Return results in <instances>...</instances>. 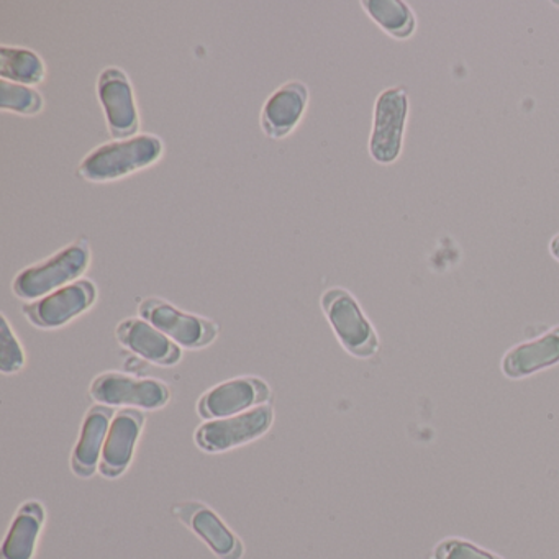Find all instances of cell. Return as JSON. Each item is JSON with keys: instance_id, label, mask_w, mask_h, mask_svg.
I'll return each instance as SVG.
<instances>
[{"instance_id": "obj_1", "label": "cell", "mask_w": 559, "mask_h": 559, "mask_svg": "<svg viewBox=\"0 0 559 559\" xmlns=\"http://www.w3.org/2000/svg\"><path fill=\"white\" fill-rule=\"evenodd\" d=\"M165 155V143L153 133L114 140L91 150L78 166V176L87 182H112L152 168Z\"/></svg>"}, {"instance_id": "obj_2", "label": "cell", "mask_w": 559, "mask_h": 559, "mask_svg": "<svg viewBox=\"0 0 559 559\" xmlns=\"http://www.w3.org/2000/svg\"><path fill=\"white\" fill-rule=\"evenodd\" d=\"M93 260L90 241L78 238L40 263L25 267L15 276L12 290L19 299L38 300L61 287L80 281Z\"/></svg>"}, {"instance_id": "obj_3", "label": "cell", "mask_w": 559, "mask_h": 559, "mask_svg": "<svg viewBox=\"0 0 559 559\" xmlns=\"http://www.w3.org/2000/svg\"><path fill=\"white\" fill-rule=\"evenodd\" d=\"M320 304L336 338L349 355L359 359L378 355L381 348L378 332L349 290L332 287L323 293Z\"/></svg>"}, {"instance_id": "obj_4", "label": "cell", "mask_w": 559, "mask_h": 559, "mask_svg": "<svg viewBox=\"0 0 559 559\" xmlns=\"http://www.w3.org/2000/svg\"><path fill=\"white\" fill-rule=\"evenodd\" d=\"M408 107V94L402 86L388 87L376 97L369 155L378 165L391 166L401 158Z\"/></svg>"}, {"instance_id": "obj_5", "label": "cell", "mask_w": 559, "mask_h": 559, "mask_svg": "<svg viewBox=\"0 0 559 559\" xmlns=\"http://www.w3.org/2000/svg\"><path fill=\"white\" fill-rule=\"evenodd\" d=\"M139 313L181 348L202 349L218 336V325L214 320L185 312L159 297L143 300Z\"/></svg>"}, {"instance_id": "obj_6", "label": "cell", "mask_w": 559, "mask_h": 559, "mask_svg": "<svg viewBox=\"0 0 559 559\" xmlns=\"http://www.w3.org/2000/svg\"><path fill=\"white\" fill-rule=\"evenodd\" d=\"M97 99L114 140L140 135V112L135 91L122 68L109 67L97 78Z\"/></svg>"}, {"instance_id": "obj_7", "label": "cell", "mask_w": 559, "mask_h": 559, "mask_svg": "<svg viewBox=\"0 0 559 559\" xmlns=\"http://www.w3.org/2000/svg\"><path fill=\"white\" fill-rule=\"evenodd\" d=\"M97 287L93 281L80 280L61 287L41 299L25 304L22 313L32 325L41 330L61 329L71 320L86 313L96 304Z\"/></svg>"}, {"instance_id": "obj_8", "label": "cell", "mask_w": 559, "mask_h": 559, "mask_svg": "<svg viewBox=\"0 0 559 559\" xmlns=\"http://www.w3.org/2000/svg\"><path fill=\"white\" fill-rule=\"evenodd\" d=\"M94 401L107 405H133L156 411L168 404L171 392L158 379H140L123 372L109 371L97 376L91 384Z\"/></svg>"}, {"instance_id": "obj_9", "label": "cell", "mask_w": 559, "mask_h": 559, "mask_svg": "<svg viewBox=\"0 0 559 559\" xmlns=\"http://www.w3.org/2000/svg\"><path fill=\"white\" fill-rule=\"evenodd\" d=\"M273 425V408L263 405L235 417L211 420L195 431V443L207 453H222L263 437Z\"/></svg>"}, {"instance_id": "obj_10", "label": "cell", "mask_w": 559, "mask_h": 559, "mask_svg": "<svg viewBox=\"0 0 559 559\" xmlns=\"http://www.w3.org/2000/svg\"><path fill=\"white\" fill-rule=\"evenodd\" d=\"M270 385L260 378L243 376L215 385L199 401L198 412L207 420H221L270 401Z\"/></svg>"}, {"instance_id": "obj_11", "label": "cell", "mask_w": 559, "mask_h": 559, "mask_svg": "<svg viewBox=\"0 0 559 559\" xmlns=\"http://www.w3.org/2000/svg\"><path fill=\"white\" fill-rule=\"evenodd\" d=\"M173 513L189 530H192L214 551L217 558H243V543L225 525L224 520L211 507L202 502H195V500H189V502L176 503L173 507Z\"/></svg>"}, {"instance_id": "obj_12", "label": "cell", "mask_w": 559, "mask_h": 559, "mask_svg": "<svg viewBox=\"0 0 559 559\" xmlns=\"http://www.w3.org/2000/svg\"><path fill=\"white\" fill-rule=\"evenodd\" d=\"M309 87L289 81L277 87L261 109V130L271 140H284L299 127L309 107Z\"/></svg>"}, {"instance_id": "obj_13", "label": "cell", "mask_w": 559, "mask_h": 559, "mask_svg": "<svg viewBox=\"0 0 559 559\" xmlns=\"http://www.w3.org/2000/svg\"><path fill=\"white\" fill-rule=\"evenodd\" d=\"M116 335L123 348L153 365L171 368L181 361V346L176 345L169 336L159 332L146 320L133 319V317L122 320L117 325Z\"/></svg>"}, {"instance_id": "obj_14", "label": "cell", "mask_w": 559, "mask_h": 559, "mask_svg": "<svg viewBox=\"0 0 559 559\" xmlns=\"http://www.w3.org/2000/svg\"><path fill=\"white\" fill-rule=\"evenodd\" d=\"M143 424H145V415L140 411L126 408L117 414L116 420L110 424L106 444H104L103 460H100L103 476L114 479L126 473L127 467L132 463Z\"/></svg>"}, {"instance_id": "obj_15", "label": "cell", "mask_w": 559, "mask_h": 559, "mask_svg": "<svg viewBox=\"0 0 559 559\" xmlns=\"http://www.w3.org/2000/svg\"><path fill=\"white\" fill-rule=\"evenodd\" d=\"M559 365V325L528 342L512 346L502 358V372L510 379H523Z\"/></svg>"}, {"instance_id": "obj_16", "label": "cell", "mask_w": 559, "mask_h": 559, "mask_svg": "<svg viewBox=\"0 0 559 559\" xmlns=\"http://www.w3.org/2000/svg\"><path fill=\"white\" fill-rule=\"evenodd\" d=\"M45 520L47 510L44 503L38 500L22 503L9 526L0 559H34Z\"/></svg>"}, {"instance_id": "obj_17", "label": "cell", "mask_w": 559, "mask_h": 559, "mask_svg": "<svg viewBox=\"0 0 559 559\" xmlns=\"http://www.w3.org/2000/svg\"><path fill=\"white\" fill-rule=\"evenodd\" d=\"M112 415V408L107 405H99V407L90 408L87 412L80 441L74 447L73 456H71V469L76 476L91 477L96 473Z\"/></svg>"}, {"instance_id": "obj_18", "label": "cell", "mask_w": 559, "mask_h": 559, "mask_svg": "<svg viewBox=\"0 0 559 559\" xmlns=\"http://www.w3.org/2000/svg\"><path fill=\"white\" fill-rule=\"evenodd\" d=\"M361 8L389 37L408 40L417 31V17L402 0H362Z\"/></svg>"}, {"instance_id": "obj_19", "label": "cell", "mask_w": 559, "mask_h": 559, "mask_svg": "<svg viewBox=\"0 0 559 559\" xmlns=\"http://www.w3.org/2000/svg\"><path fill=\"white\" fill-rule=\"evenodd\" d=\"M0 78L24 86H38L47 78V64L37 51L25 47H0Z\"/></svg>"}, {"instance_id": "obj_20", "label": "cell", "mask_w": 559, "mask_h": 559, "mask_svg": "<svg viewBox=\"0 0 559 559\" xmlns=\"http://www.w3.org/2000/svg\"><path fill=\"white\" fill-rule=\"evenodd\" d=\"M45 109V97L40 91L24 84L0 81V110L34 117Z\"/></svg>"}, {"instance_id": "obj_21", "label": "cell", "mask_w": 559, "mask_h": 559, "mask_svg": "<svg viewBox=\"0 0 559 559\" xmlns=\"http://www.w3.org/2000/svg\"><path fill=\"white\" fill-rule=\"evenodd\" d=\"M25 366V353L14 330L9 325L8 317L0 320V371L15 374Z\"/></svg>"}, {"instance_id": "obj_22", "label": "cell", "mask_w": 559, "mask_h": 559, "mask_svg": "<svg viewBox=\"0 0 559 559\" xmlns=\"http://www.w3.org/2000/svg\"><path fill=\"white\" fill-rule=\"evenodd\" d=\"M435 559H499L461 539H447L435 549Z\"/></svg>"}, {"instance_id": "obj_23", "label": "cell", "mask_w": 559, "mask_h": 559, "mask_svg": "<svg viewBox=\"0 0 559 559\" xmlns=\"http://www.w3.org/2000/svg\"><path fill=\"white\" fill-rule=\"evenodd\" d=\"M548 250L549 254L559 263V234H556L555 237L549 240Z\"/></svg>"}, {"instance_id": "obj_24", "label": "cell", "mask_w": 559, "mask_h": 559, "mask_svg": "<svg viewBox=\"0 0 559 559\" xmlns=\"http://www.w3.org/2000/svg\"><path fill=\"white\" fill-rule=\"evenodd\" d=\"M552 5H558L559 8V2H552Z\"/></svg>"}]
</instances>
